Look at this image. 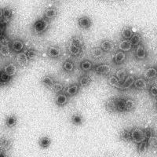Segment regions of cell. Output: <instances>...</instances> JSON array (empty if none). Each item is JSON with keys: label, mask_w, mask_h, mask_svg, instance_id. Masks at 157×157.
<instances>
[{"label": "cell", "mask_w": 157, "mask_h": 157, "mask_svg": "<svg viewBox=\"0 0 157 157\" xmlns=\"http://www.w3.org/2000/svg\"><path fill=\"white\" fill-rule=\"evenodd\" d=\"M50 28V21L43 17H40L37 19L33 23L32 27V30L33 33L36 35H43L47 32Z\"/></svg>", "instance_id": "6da1fadb"}, {"label": "cell", "mask_w": 157, "mask_h": 157, "mask_svg": "<svg viewBox=\"0 0 157 157\" xmlns=\"http://www.w3.org/2000/svg\"><path fill=\"white\" fill-rule=\"evenodd\" d=\"M130 131V136H131V141L134 144L137 145L143 141L148 140L146 133H145V129L141 128V127H133Z\"/></svg>", "instance_id": "7a4b0ae2"}, {"label": "cell", "mask_w": 157, "mask_h": 157, "mask_svg": "<svg viewBox=\"0 0 157 157\" xmlns=\"http://www.w3.org/2000/svg\"><path fill=\"white\" fill-rule=\"evenodd\" d=\"M25 49V45L23 40L20 39H15L10 43V50L13 53L19 54L23 52Z\"/></svg>", "instance_id": "3957f363"}, {"label": "cell", "mask_w": 157, "mask_h": 157, "mask_svg": "<svg viewBox=\"0 0 157 157\" xmlns=\"http://www.w3.org/2000/svg\"><path fill=\"white\" fill-rule=\"evenodd\" d=\"M47 56L49 57L52 59H57L59 57H61L62 56V50L57 46H54V45H52V46H49L48 48H47Z\"/></svg>", "instance_id": "277c9868"}, {"label": "cell", "mask_w": 157, "mask_h": 157, "mask_svg": "<svg viewBox=\"0 0 157 157\" xmlns=\"http://www.w3.org/2000/svg\"><path fill=\"white\" fill-rule=\"evenodd\" d=\"M134 50V56H135L136 59L137 60H140V61H143V60H145L147 58V56H148V53H147V50L145 47L141 43V44L137 46Z\"/></svg>", "instance_id": "5b68a950"}, {"label": "cell", "mask_w": 157, "mask_h": 157, "mask_svg": "<svg viewBox=\"0 0 157 157\" xmlns=\"http://www.w3.org/2000/svg\"><path fill=\"white\" fill-rule=\"evenodd\" d=\"M77 23H78V27L82 29H86V30L90 29L93 25L92 20L88 16H81L80 17H78L77 20Z\"/></svg>", "instance_id": "8992f818"}, {"label": "cell", "mask_w": 157, "mask_h": 157, "mask_svg": "<svg viewBox=\"0 0 157 157\" xmlns=\"http://www.w3.org/2000/svg\"><path fill=\"white\" fill-rule=\"evenodd\" d=\"M127 60V53L117 50L113 57V63L116 65L123 64Z\"/></svg>", "instance_id": "52a82bcc"}, {"label": "cell", "mask_w": 157, "mask_h": 157, "mask_svg": "<svg viewBox=\"0 0 157 157\" xmlns=\"http://www.w3.org/2000/svg\"><path fill=\"white\" fill-rule=\"evenodd\" d=\"M94 71L98 75H108L111 71V66L109 64H100L94 67Z\"/></svg>", "instance_id": "ba28073f"}, {"label": "cell", "mask_w": 157, "mask_h": 157, "mask_svg": "<svg viewBox=\"0 0 157 157\" xmlns=\"http://www.w3.org/2000/svg\"><path fill=\"white\" fill-rule=\"evenodd\" d=\"M100 47L105 53H111L114 51L116 46L110 39H104L101 42Z\"/></svg>", "instance_id": "9c48e42d"}, {"label": "cell", "mask_w": 157, "mask_h": 157, "mask_svg": "<svg viewBox=\"0 0 157 157\" xmlns=\"http://www.w3.org/2000/svg\"><path fill=\"white\" fill-rule=\"evenodd\" d=\"M68 101H69V97L65 94L64 92L56 94L55 104L56 105L58 106V107H63V106L66 105Z\"/></svg>", "instance_id": "30bf717a"}, {"label": "cell", "mask_w": 157, "mask_h": 157, "mask_svg": "<svg viewBox=\"0 0 157 157\" xmlns=\"http://www.w3.org/2000/svg\"><path fill=\"white\" fill-rule=\"evenodd\" d=\"M58 14V10L56 7H49L45 10L43 12V17L50 21L52 20L55 19Z\"/></svg>", "instance_id": "8fae6325"}, {"label": "cell", "mask_w": 157, "mask_h": 157, "mask_svg": "<svg viewBox=\"0 0 157 157\" xmlns=\"http://www.w3.org/2000/svg\"><path fill=\"white\" fill-rule=\"evenodd\" d=\"M134 48L132 43L130 42V40H127V39H121L119 43H118V50H120V51L125 52H130L132 50V49Z\"/></svg>", "instance_id": "7c38bea8"}, {"label": "cell", "mask_w": 157, "mask_h": 157, "mask_svg": "<svg viewBox=\"0 0 157 157\" xmlns=\"http://www.w3.org/2000/svg\"><path fill=\"white\" fill-rule=\"evenodd\" d=\"M4 73H6V75H8L10 77H13L16 75L17 72V64H14V63L10 62L6 64L4 66L3 70H2Z\"/></svg>", "instance_id": "4fadbf2b"}, {"label": "cell", "mask_w": 157, "mask_h": 157, "mask_svg": "<svg viewBox=\"0 0 157 157\" xmlns=\"http://www.w3.org/2000/svg\"><path fill=\"white\" fill-rule=\"evenodd\" d=\"M79 90H80V87L78 86V84L73 83L64 88L63 92L68 97H74L79 92Z\"/></svg>", "instance_id": "5bb4252c"}, {"label": "cell", "mask_w": 157, "mask_h": 157, "mask_svg": "<svg viewBox=\"0 0 157 157\" xmlns=\"http://www.w3.org/2000/svg\"><path fill=\"white\" fill-rule=\"evenodd\" d=\"M13 10L12 8H10V6H6L3 8V17H2V21H0L6 25H8L13 18Z\"/></svg>", "instance_id": "9a60e30c"}, {"label": "cell", "mask_w": 157, "mask_h": 157, "mask_svg": "<svg viewBox=\"0 0 157 157\" xmlns=\"http://www.w3.org/2000/svg\"><path fill=\"white\" fill-rule=\"evenodd\" d=\"M147 86H148V83H147L146 79L144 77H138L135 78L132 87L135 90H142L146 89Z\"/></svg>", "instance_id": "2e32d148"}, {"label": "cell", "mask_w": 157, "mask_h": 157, "mask_svg": "<svg viewBox=\"0 0 157 157\" xmlns=\"http://www.w3.org/2000/svg\"><path fill=\"white\" fill-rule=\"evenodd\" d=\"M136 77L134 75H128L127 76V78H125V80L123 81L121 83V86H120V90H128L130 88H131L134 85V82L135 81Z\"/></svg>", "instance_id": "e0dca14e"}, {"label": "cell", "mask_w": 157, "mask_h": 157, "mask_svg": "<svg viewBox=\"0 0 157 157\" xmlns=\"http://www.w3.org/2000/svg\"><path fill=\"white\" fill-rule=\"evenodd\" d=\"M55 79L52 75H46L41 78V83L43 86H45L47 89L51 90L52 86H54V82H55Z\"/></svg>", "instance_id": "ac0fdd59"}, {"label": "cell", "mask_w": 157, "mask_h": 157, "mask_svg": "<svg viewBox=\"0 0 157 157\" xmlns=\"http://www.w3.org/2000/svg\"><path fill=\"white\" fill-rule=\"evenodd\" d=\"M157 77V68L156 67H148L144 72V78L146 80H151Z\"/></svg>", "instance_id": "d6986e66"}, {"label": "cell", "mask_w": 157, "mask_h": 157, "mask_svg": "<svg viewBox=\"0 0 157 157\" xmlns=\"http://www.w3.org/2000/svg\"><path fill=\"white\" fill-rule=\"evenodd\" d=\"M134 31H133L132 28L130 26H126L122 29L121 32H120V36H121L122 39H127V40H130L131 37L134 35Z\"/></svg>", "instance_id": "ffe728a7"}, {"label": "cell", "mask_w": 157, "mask_h": 157, "mask_svg": "<svg viewBox=\"0 0 157 157\" xmlns=\"http://www.w3.org/2000/svg\"><path fill=\"white\" fill-rule=\"evenodd\" d=\"M105 109L107 112L110 113H116L117 110H116V101H115V98H109V100L105 102Z\"/></svg>", "instance_id": "44dd1931"}, {"label": "cell", "mask_w": 157, "mask_h": 157, "mask_svg": "<svg viewBox=\"0 0 157 157\" xmlns=\"http://www.w3.org/2000/svg\"><path fill=\"white\" fill-rule=\"evenodd\" d=\"M115 101L117 113H125V98L117 97L115 98Z\"/></svg>", "instance_id": "7402d4cb"}, {"label": "cell", "mask_w": 157, "mask_h": 157, "mask_svg": "<svg viewBox=\"0 0 157 157\" xmlns=\"http://www.w3.org/2000/svg\"><path fill=\"white\" fill-rule=\"evenodd\" d=\"M75 63L71 60H66L62 64V70L68 73H71L75 70Z\"/></svg>", "instance_id": "603a6c76"}, {"label": "cell", "mask_w": 157, "mask_h": 157, "mask_svg": "<svg viewBox=\"0 0 157 157\" xmlns=\"http://www.w3.org/2000/svg\"><path fill=\"white\" fill-rule=\"evenodd\" d=\"M108 83L110 86L116 89H120L121 86V82L119 81L117 77L115 75H111L108 77Z\"/></svg>", "instance_id": "cb8c5ba5"}, {"label": "cell", "mask_w": 157, "mask_h": 157, "mask_svg": "<svg viewBox=\"0 0 157 157\" xmlns=\"http://www.w3.org/2000/svg\"><path fill=\"white\" fill-rule=\"evenodd\" d=\"M68 52L70 55L73 56V57H78V56H80L81 53H82V48L69 43L68 46Z\"/></svg>", "instance_id": "d4e9b609"}, {"label": "cell", "mask_w": 157, "mask_h": 157, "mask_svg": "<svg viewBox=\"0 0 157 157\" xmlns=\"http://www.w3.org/2000/svg\"><path fill=\"white\" fill-rule=\"evenodd\" d=\"M94 64L92 61H89V60H84L80 63V69L84 72H87V71H91L94 69Z\"/></svg>", "instance_id": "484cf974"}, {"label": "cell", "mask_w": 157, "mask_h": 157, "mask_svg": "<svg viewBox=\"0 0 157 157\" xmlns=\"http://www.w3.org/2000/svg\"><path fill=\"white\" fill-rule=\"evenodd\" d=\"M17 119L14 115H10L8 116L6 118L5 120V125L8 127V128H13L17 125Z\"/></svg>", "instance_id": "4316f807"}, {"label": "cell", "mask_w": 157, "mask_h": 157, "mask_svg": "<svg viewBox=\"0 0 157 157\" xmlns=\"http://www.w3.org/2000/svg\"><path fill=\"white\" fill-rule=\"evenodd\" d=\"M17 61V62L19 63L20 64H21V65H27L29 63V59L28 58L27 55L25 54V52H21L19 54H17V57H16Z\"/></svg>", "instance_id": "83f0119b"}, {"label": "cell", "mask_w": 157, "mask_h": 157, "mask_svg": "<svg viewBox=\"0 0 157 157\" xmlns=\"http://www.w3.org/2000/svg\"><path fill=\"white\" fill-rule=\"evenodd\" d=\"M142 36H141V33L135 32V33H134V35H133V36L131 37V39H130V40L134 48V47H136L137 46H138V45L142 43Z\"/></svg>", "instance_id": "f1b7e54d"}, {"label": "cell", "mask_w": 157, "mask_h": 157, "mask_svg": "<svg viewBox=\"0 0 157 157\" xmlns=\"http://www.w3.org/2000/svg\"><path fill=\"white\" fill-rule=\"evenodd\" d=\"M135 101L132 98H125V112H132L136 108Z\"/></svg>", "instance_id": "f546056e"}, {"label": "cell", "mask_w": 157, "mask_h": 157, "mask_svg": "<svg viewBox=\"0 0 157 157\" xmlns=\"http://www.w3.org/2000/svg\"><path fill=\"white\" fill-rule=\"evenodd\" d=\"M91 78L88 75H83L78 79V86L79 87H86L90 84Z\"/></svg>", "instance_id": "4dcf8cb0"}, {"label": "cell", "mask_w": 157, "mask_h": 157, "mask_svg": "<svg viewBox=\"0 0 157 157\" xmlns=\"http://www.w3.org/2000/svg\"><path fill=\"white\" fill-rule=\"evenodd\" d=\"M71 122L72 123L73 125L75 126H80L83 123V117L79 113H75L71 116Z\"/></svg>", "instance_id": "1f68e13d"}, {"label": "cell", "mask_w": 157, "mask_h": 157, "mask_svg": "<svg viewBox=\"0 0 157 157\" xmlns=\"http://www.w3.org/2000/svg\"><path fill=\"white\" fill-rule=\"evenodd\" d=\"M69 43L74 45V46H76L78 47H80V48H82L84 46L83 39H82V37L78 36H75L73 37H71V39H70Z\"/></svg>", "instance_id": "d6a6232c"}, {"label": "cell", "mask_w": 157, "mask_h": 157, "mask_svg": "<svg viewBox=\"0 0 157 157\" xmlns=\"http://www.w3.org/2000/svg\"><path fill=\"white\" fill-rule=\"evenodd\" d=\"M148 146H149V141L148 140L143 141V142L137 145V152L139 154H144L147 152Z\"/></svg>", "instance_id": "836d02e7"}, {"label": "cell", "mask_w": 157, "mask_h": 157, "mask_svg": "<svg viewBox=\"0 0 157 157\" xmlns=\"http://www.w3.org/2000/svg\"><path fill=\"white\" fill-rule=\"evenodd\" d=\"M11 145H12L11 140H10L7 137H3L0 139V148L5 150L6 152L10 148Z\"/></svg>", "instance_id": "e575fe53"}, {"label": "cell", "mask_w": 157, "mask_h": 157, "mask_svg": "<svg viewBox=\"0 0 157 157\" xmlns=\"http://www.w3.org/2000/svg\"><path fill=\"white\" fill-rule=\"evenodd\" d=\"M12 77L9 76L6 73H4L3 71H0V86H6L10 83L12 81Z\"/></svg>", "instance_id": "d590c367"}, {"label": "cell", "mask_w": 157, "mask_h": 157, "mask_svg": "<svg viewBox=\"0 0 157 157\" xmlns=\"http://www.w3.org/2000/svg\"><path fill=\"white\" fill-rule=\"evenodd\" d=\"M91 55H92V57H93L94 58L100 59L104 57V55H105V52L101 50V48L100 47H94V48L91 50Z\"/></svg>", "instance_id": "8d00e7d4"}, {"label": "cell", "mask_w": 157, "mask_h": 157, "mask_svg": "<svg viewBox=\"0 0 157 157\" xmlns=\"http://www.w3.org/2000/svg\"><path fill=\"white\" fill-rule=\"evenodd\" d=\"M24 52L26 54L28 58L29 59V61L35 60V59L39 56V52L33 48H29V49H26V50L25 49Z\"/></svg>", "instance_id": "74e56055"}, {"label": "cell", "mask_w": 157, "mask_h": 157, "mask_svg": "<svg viewBox=\"0 0 157 157\" xmlns=\"http://www.w3.org/2000/svg\"><path fill=\"white\" fill-rule=\"evenodd\" d=\"M115 75L117 77V78L119 79V81H120V82L122 83L123 81L125 80V78H127V76L128 75V74H127V70L124 69V68H120V69L117 70V71H116V74H115Z\"/></svg>", "instance_id": "f35d334b"}, {"label": "cell", "mask_w": 157, "mask_h": 157, "mask_svg": "<svg viewBox=\"0 0 157 157\" xmlns=\"http://www.w3.org/2000/svg\"><path fill=\"white\" fill-rule=\"evenodd\" d=\"M120 139L125 142H130L131 141V136H130V130L125 129L120 134Z\"/></svg>", "instance_id": "ab89813d"}, {"label": "cell", "mask_w": 157, "mask_h": 157, "mask_svg": "<svg viewBox=\"0 0 157 157\" xmlns=\"http://www.w3.org/2000/svg\"><path fill=\"white\" fill-rule=\"evenodd\" d=\"M51 144V140L48 137H43L39 140V145L42 148H48Z\"/></svg>", "instance_id": "60d3db41"}, {"label": "cell", "mask_w": 157, "mask_h": 157, "mask_svg": "<svg viewBox=\"0 0 157 157\" xmlns=\"http://www.w3.org/2000/svg\"><path fill=\"white\" fill-rule=\"evenodd\" d=\"M10 39L6 36V35L3 34L0 36V47H10Z\"/></svg>", "instance_id": "b9f144b4"}, {"label": "cell", "mask_w": 157, "mask_h": 157, "mask_svg": "<svg viewBox=\"0 0 157 157\" xmlns=\"http://www.w3.org/2000/svg\"><path fill=\"white\" fill-rule=\"evenodd\" d=\"M64 85H63V83H61V82H57V81H56V82H54V86H52L51 90L53 91L54 94H57L63 92V91H64Z\"/></svg>", "instance_id": "7bdbcfd3"}, {"label": "cell", "mask_w": 157, "mask_h": 157, "mask_svg": "<svg viewBox=\"0 0 157 157\" xmlns=\"http://www.w3.org/2000/svg\"><path fill=\"white\" fill-rule=\"evenodd\" d=\"M148 93L149 95L153 98H157V85L152 84L148 88Z\"/></svg>", "instance_id": "ee69618b"}, {"label": "cell", "mask_w": 157, "mask_h": 157, "mask_svg": "<svg viewBox=\"0 0 157 157\" xmlns=\"http://www.w3.org/2000/svg\"><path fill=\"white\" fill-rule=\"evenodd\" d=\"M11 50L10 47H0V54L3 57H8L10 54Z\"/></svg>", "instance_id": "f6af8a7d"}, {"label": "cell", "mask_w": 157, "mask_h": 157, "mask_svg": "<svg viewBox=\"0 0 157 157\" xmlns=\"http://www.w3.org/2000/svg\"><path fill=\"white\" fill-rule=\"evenodd\" d=\"M3 17V8L0 7V21H2Z\"/></svg>", "instance_id": "bcb514c9"}, {"label": "cell", "mask_w": 157, "mask_h": 157, "mask_svg": "<svg viewBox=\"0 0 157 157\" xmlns=\"http://www.w3.org/2000/svg\"><path fill=\"white\" fill-rule=\"evenodd\" d=\"M6 155V151L3 150L2 148H0V157H2L3 155Z\"/></svg>", "instance_id": "7dc6e473"}, {"label": "cell", "mask_w": 157, "mask_h": 157, "mask_svg": "<svg viewBox=\"0 0 157 157\" xmlns=\"http://www.w3.org/2000/svg\"><path fill=\"white\" fill-rule=\"evenodd\" d=\"M2 157H9V156H8V155H6H6H3V156H2Z\"/></svg>", "instance_id": "c3c4849f"}]
</instances>
